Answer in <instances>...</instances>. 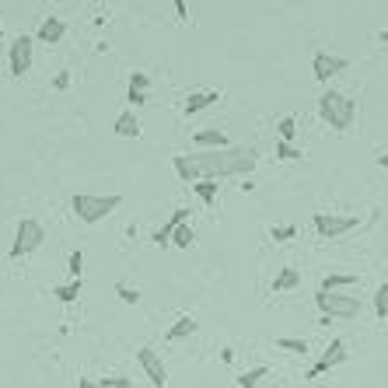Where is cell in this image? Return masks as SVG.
<instances>
[{"instance_id":"1","label":"cell","mask_w":388,"mask_h":388,"mask_svg":"<svg viewBox=\"0 0 388 388\" xmlns=\"http://www.w3.org/2000/svg\"><path fill=\"white\" fill-rule=\"evenodd\" d=\"M193 158V168L203 179H238V175H248L255 165H259V151L255 147H224V151H196L189 154Z\"/></svg>"},{"instance_id":"2","label":"cell","mask_w":388,"mask_h":388,"mask_svg":"<svg viewBox=\"0 0 388 388\" xmlns=\"http://www.w3.org/2000/svg\"><path fill=\"white\" fill-rule=\"evenodd\" d=\"M318 116H322L332 130L346 133V130L353 126V119H357V102H353L350 95H343V91L325 88L322 98H318Z\"/></svg>"},{"instance_id":"3","label":"cell","mask_w":388,"mask_h":388,"mask_svg":"<svg viewBox=\"0 0 388 388\" xmlns=\"http://www.w3.org/2000/svg\"><path fill=\"white\" fill-rule=\"evenodd\" d=\"M119 203H123V196H91V193H77L74 196V214H77V221H84V224H98V221H105L109 214H116L119 210Z\"/></svg>"},{"instance_id":"4","label":"cell","mask_w":388,"mask_h":388,"mask_svg":"<svg viewBox=\"0 0 388 388\" xmlns=\"http://www.w3.org/2000/svg\"><path fill=\"white\" fill-rule=\"evenodd\" d=\"M46 241V227H43V221H36V217H22L18 221V231H15V245H11V259H22V255H32L39 245Z\"/></svg>"},{"instance_id":"5","label":"cell","mask_w":388,"mask_h":388,"mask_svg":"<svg viewBox=\"0 0 388 388\" xmlns=\"http://www.w3.org/2000/svg\"><path fill=\"white\" fill-rule=\"evenodd\" d=\"M315 304L329 318H357L360 315V297H353V294H325V290H318Z\"/></svg>"},{"instance_id":"6","label":"cell","mask_w":388,"mask_h":388,"mask_svg":"<svg viewBox=\"0 0 388 388\" xmlns=\"http://www.w3.org/2000/svg\"><path fill=\"white\" fill-rule=\"evenodd\" d=\"M311 224H315V234H318L322 241H332V238L353 231V227H357V217H353V214H350V217H343V214H315Z\"/></svg>"},{"instance_id":"7","label":"cell","mask_w":388,"mask_h":388,"mask_svg":"<svg viewBox=\"0 0 388 388\" xmlns=\"http://www.w3.org/2000/svg\"><path fill=\"white\" fill-rule=\"evenodd\" d=\"M346 360V343L343 339H329V346H325V353L304 371V381H315V378H322V374H329L332 367H339Z\"/></svg>"},{"instance_id":"8","label":"cell","mask_w":388,"mask_h":388,"mask_svg":"<svg viewBox=\"0 0 388 388\" xmlns=\"http://www.w3.org/2000/svg\"><path fill=\"white\" fill-rule=\"evenodd\" d=\"M137 364L144 367V374H147V381H151L154 388H165V385H168V367H165V360H161V353H158L154 346H140V350H137Z\"/></svg>"},{"instance_id":"9","label":"cell","mask_w":388,"mask_h":388,"mask_svg":"<svg viewBox=\"0 0 388 388\" xmlns=\"http://www.w3.org/2000/svg\"><path fill=\"white\" fill-rule=\"evenodd\" d=\"M32 46H36V39H32V36H18V39L11 43L8 64H11V74H15V77H22V74H29V70H32Z\"/></svg>"},{"instance_id":"10","label":"cell","mask_w":388,"mask_h":388,"mask_svg":"<svg viewBox=\"0 0 388 388\" xmlns=\"http://www.w3.org/2000/svg\"><path fill=\"white\" fill-rule=\"evenodd\" d=\"M346 67H350V60H343V57H332V53H315V60H311L315 81H322V84H329V77L343 74Z\"/></svg>"},{"instance_id":"11","label":"cell","mask_w":388,"mask_h":388,"mask_svg":"<svg viewBox=\"0 0 388 388\" xmlns=\"http://www.w3.org/2000/svg\"><path fill=\"white\" fill-rule=\"evenodd\" d=\"M186 221H189V210H186V207H175V210H172V217H168V221H165L154 234H151V241H154V245H172V234H175Z\"/></svg>"},{"instance_id":"12","label":"cell","mask_w":388,"mask_h":388,"mask_svg":"<svg viewBox=\"0 0 388 388\" xmlns=\"http://www.w3.org/2000/svg\"><path fill=\"white\" fill-rule=\"evenodd\" d=\"M64 36H67L64 18H43V25H39V32H36V43H43V46H57V43H64Z\"/></svg>"},{"instance_id":"13","label":"cell","mask_w":388,"mask_h":388,"mask_svg":"<svg viewBox=\"0 0 388 388\" xmlns=\"http://www.w3.org/2000/svg\"><path fill=\"white\" fill-rule=\"evenodd\" d=\"M214 102H221V91H189V95H186L182 112H186V116H196V112L210 109Z\"/></svg>"},{"instance_id":"14","label":"cell","mask_w":388,"mask_h":388,"mask_svg":"<svg viewBox=\"0 0 388 388\" xmlns=\"http://www.w3.org/2000/svg\"><path fill=\"white\" fill-rule=\"evenodd\" d=\"M357 283H360L357 273H329V276L322 280V290H325V294H346V290L357 287Z\"/></svg>"},{"instance_id":"15","label":"cell","mask_w":388,"mask_h":388,"mask_svg":"<svg viewBox=\"0 0 388 388\" xmlns=\"http://www.w3.org/2000/svg\"><path fill=\"white\" fill-rule=\"evenodd\" d=\"M297 287H301V269L283 266V269L273 276V294H287V290H297Z\"/></svg>"},{"instance_id":"16","label":"cell","mask_w":388,"mask_h":388,"mask_svg":"<svg viewBox=\"0 0 388 388\" xmlns=\"http://www.w3.org/2000/svg\"><path fill=\"white\" fill-rule=\"evenodd\" d=\"M193 140H196V147H203V151H224V147H231L221 130H200Z\"/></svg>"},{"instance_id":"17","label":"cell","mask_w":388,"mask_h":388,"mask_svg":"<svg viewBox=\"0 0 388 388\" xmlns=\"http://www.w3.org/2000/svg\"><path fill=\"white\" fill-rule=\"evenodd\" d=\"M196 329H200V322H196L193 315H182V318H175V325H172V329L165 332V339H168V343H179V339L193 336Z\"/></svg>"},{"instance_id":"18","label":"cell","mask_w":388,"mask_h":388,"mask_svg":"<svg viewBox=\"0 0 388 388\" xmlns=\"http://www.w3.org/2000/svg\"><path fill=\"white\" fill-rule=\"evenodd\" d=\"M116 133H119V137H126V140H137V137H140V123H137L133 109H126V112H119V116H116Z\"/></svg>"},{"instance_id":"19","label":"cell","mask_w":388,"mask_h":388,"mask_svg":"<svg viewBox=\"0 0 388 388\" xmlns=\"http://www.w3.org/2000/svg\"><path fill=\"white\" fill-rule=\"evenodd\" d=\"M81 290H84V283H81V280H70V283H57V287H50V294H53L57 301H64V304H74V301L81 297Z\"/></svg>"},{"instance_id":"20","label":"cell","mask_w":388,"mask_h":388,"mask_svg":"<svg viewBox=\"0 0 388 388\" xmlns=\"http://www.w3.org/2000/svg\"><path fill=\"white\" fill-rule=\"evenodd\" d=\"M217 189H221V186H217L214 179H203V182H196V186H193V193H196L207 207H214V203H217Z\"/></svg>"},{"instance_id":"21","label":"cell","mask_w":388,"mask_h":388,"mask_svg":"<svg viewBox=\"0 0 388 388\" xmlns=\"http://www.w3.org/2000/svg\"><path fill=\"white\" fill-rule=\"evenodd\" d=\"M266 374H269V367H252V371H241L234 385H238V388H255V385H259Z\"/></svg>"},{"instance_id":"22","label":"cell","mask_w":388,"mask_h":388,"mask_svg":"<svg viewBox=\"0 0 388 388\" xmlns=\"http://www.w3.org/2000/svg\"><path fill=\"white\" fill-rule=\"evenodd\" d=\"M276 133H280L283 144H290V140L297 137V119H294V116H283V119L276 123Z\"/></svg>"},{"instance_id":"23","label":"cell","mask_w":388,"mask_h":388,"mask_svg":"<svg viewBox=\"0 0 388 388\" xmlns=\"http://www.w3.org/2000/svg\"><path fill=\"white\" fill-rule=\"evenodd\" d=\"M193 241H196V231H193L189 224H182V227L172 234V245H175V248H189Z\"/></svg>"},{"instance_id":"24","label":"cell","mask_w":388,"mask_h":388,"mask_svg":"<svg viewBox=\"0 0 388 388\" xmlns=\"http://www.w3.org/2000/svg\"><path fill=\"white\" fill-rule=\"evenodd\" d=\"M374 315L378 318H388V283H381L374 290Z\"/></svg>"},{"instance_id":"25","label":"cell","mask_w":388,"mask_h":388,"mask_svg":"<svg viewBox=\"0 0 388 388\" xmlns=\"http://www.w3.org/2000/svg\"><path fill=\"white\" fill-rule=\"evenodd\" d=\"M273 154H276L280 161H301V158H304V154H301V151H297L294 144H283V140H280V144L273 147Z\"/></svg>"},{"instance_id":"26","label":"cell","mask_w":388,"mask_h":388,"mask_svg":"<svg viewBox=\"0 0 388 388\" xmlns=\"http://www.w3.org/2000/svg\"><path fill=\"white\" fill-rule=\"evenodd\" d=\"M116 297H119L123 304H140V290L130 287V283H116Z\"/></svg>"},{"instance_id":"27","label":"cell","mask_w":388,"mask_h":388,"mask_svg":"<svg viewBox=\"0 0 388 388\" xmlns=\"http://www.w3.org/2000/svg\"><path fill=\"white\" fill-rule=\"evenodd\" d=\"M276 346H280V350H287V353H301V357L308 353V343H304V339H287V336H280V339H276Z\"/></svg>"},{"instance_id":"28","label":"cell","mask_w":388,"mask_h":388,"mask_svg":"<svg viewBox=\"0 0 388 388\" xmlns=\"http://www.w3.org/2000/svg\"><path fill=\"white\" fill-rule=\"evenodd\" d=\"M67 269H70V276H74V280H81V269H84V252H81V248H74V252H70Z\"/></svg>"},{"instance_id":"29","label":"cell","mask_w":388,"mask_h":388,"mask_svg":"<svg viewBox=\"0 0 388 388\" xmlns=\"http://www.w3.org/2000/svg\"><path fill=\"white\" fill-rule=\"evenodd\" d=\"M269 238H273V241H290V238H297V227H294V224H280V227L269 231Z\"/></svg>"},{"instance_id":"30","label":"cell","mask_w":388,"mask_h":388,"mask_svg":"<svg viewBox=\"0 0 388 388\" xmlns=\"http://www.w3.org/2000/svg\"><path fill=\"white\" fill-rule=\"evenodd\" d=\"M98 385H102V388H130L133 381L123 378V374H109V378H98Z\"/></svg>"},{"instance_id":"31","label":"cell","mask_w":388,"mask_h":388,"mask_svg":"<svg viewBox=\"0 0 388 388\" xmlns=\"http://www.w3.org/2000/svg\"><path fill=\"white\" fill-rule=\"evenodd\" d=\"M130 88H133V91H147V88H151V77H147V74H130Z\"/></svg>"},{"instance_id":"32","label":"cell","mask_w":388,"mask_h":388,"mask_svg":"<svg viewBox=\"0 0 388 388\" xmlns=\"http://www.w3.org/2000/svg\"><path fill=\"white\" fill-rule=\"evenodd\" d=\"M126 102H130L133 109H140V105H147L151 98H147V91H133V88H130V91H126Z\"/></svg>"},{"instance_id":"33","label":"cell","mask_w":388,"mask_h":388,"mask_svg":"<svg viewBox=\"0 0 388 388\" xmlns=\"http://www.w3.org/2000/svg\"><path fill=\"white\" fill-rule=\"evenodd\" d=\"M53 88H57V91H67V88H70V70H60V74L53 77Z\"/></svg>"},{"instance_id":"34","label":"cell","mask_w":388,"mask_h":388,"mask_svg":"<svg viewBox=\"0 0 388 388\" xmlns=\"http://www.w3.org/2000/svg\"><path fill=\"white\" fill-rule=\"evenodd\" d=\"M175 15H179L182 22H189V8H186V0H175Z\"/></svg>"},{"instance_id":"35","label":"cell","mask_w":388,"mask_h":388,"mask_svg":"<svg viewBox=\"0 0 388 388\" xmlns=\"http://www.w3.org/2000/svg\"><path fill=\"white\" fill-rule=\"evenodd\" d=\"M77 388H102V385H98L95 378H81V381H77Z\"/></svg>"},{"instance_id":"36","label":"cell","mask_w":388,"mask_h":388,"mask_svg":"<svg viewBox=\"0 0 388 388\" xmlns=\"http://www.w3.org/2000/svg\"><path fill=\"white\" fill-rule=\"evenodd\" d=\"M221 360H224V364H231V360H234V350H231V346H224V350H221Z\"/></svg>"},{"instance_id":"37","label":"cell","mask_w":388,"mask_h":388,"mask_svg":"<svg viewBox=\"0 0 388 388\" xmlns=\"http://www.w3.org/2000/svg\"><path fill=\"white\" fill-rule=\"evenodd\" d=\"M378 165H381V168L388 172V151H381V154H378Z\"/></svg>"},{"instance_id":"38","label":"cell","mask_w":388,"mask_h":388,"mask_svg":"<svg viewBox=\"0 0 388 388\" xmlns=\"http://www.w3.org/2000/svg\"><path fill=\"white\" fill-rule=\"evenodd\" d=\"M378 39H381V43H385V46H388V29H385V32H381V36H378Z\"/></svg>"},{"instance_id":"39","label":"cell","mask_w":388,"mask_h":388,"mask_svg":"<svg viewBox=\"0 0 388 388\" xmlns=\"http://www.w3.org/2000/svg\"><path fill=\"white\" fill-rule=\"evenodd\" d=\"M385 283H388V269H385Z\"/></svg>"}]
</instances>
